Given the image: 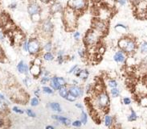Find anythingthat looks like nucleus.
<instances>
[{
    "instance_id": "1",
    "label": "nucleus",
    "mask_w": 147,
    "mask_h": 129,
    "mask_svg": "<svg viewBox=\"0 0 147 129\" xmlns=\"http://www.w3.org/2000/svg\"><path fill=\"white\" fill-rule=\"evenodd\" d=\"M78 14L68 7H64V12H62L63 23L67 30L73 31L76 27Z\"/></svg>"
},
{
    "instance_id": "2",
    "label": "nucleus",
    "mask_w": 147,
    "mask_h": 129,
    "mask_svg": "<svg viewBox=\"0 0 147 129\" xmlns=\"http://www.w3.org/2000/svg\"><path fill=\"white\" fill-rule=\"evenodd\" d=\"M42 12L43 9L40 4L36 1H32L28 5V13L34 23L40 24L42 20Z\"/></svg>"
},
{
    "instance_id": "3",
    "label": "nucleus",
    "mask_w": 147,
    "mask_h": 129,
    "mask_svg": "<svg viewBox=\"0 0 147 129\" xmlns=\"http://www.w3.org/2000/svg\"><path fill=\"white\" fill-rule=\"evenodd\" d=\"M117 45L120 49L124 51L126 54H131L133 52H134L137 48V43L135 40L128 36L121 38L118 40Z\"/></svg>"
},
{
    "instance_id": "4",
    "label": "nucleus",
    "mask_w": 147,
    "mask_h": 129,
    "mask_svg": "<svg viewBox=\"0 0 147 129\" xmlns=\"http://www.w3.org/2000/svg\"><path fill=\"white\" fill-rule=\"evenodd\" d=\"M101 35H102L101 32H98L94 28H92L90 30H88L86 33V35L84 38V42L88 46H93L99 42Z\"/></svg>"
},
{
    "instance_id": "5",
    "label": "nucleus",
    "mask_w": 147,
    "mask_h": 129,
    "mask_svg": "<svg viewBox=\"0 0 147 129\" xmlns=\"http://www.w3.org/2000/svg\"><path fill=\"white\" fill-rule=\"evenodd\" d=\"M40 33L42 34L43 36H46L47 38L51 36L54 31V24L52 23V20L50 18H47L45 20H41L40 23Z\"/></svg>"
},
{
    "instance_id": "6",
    "label": "nucleus",
    "mask_w": 147,
    "mask_h": 129,
    "mask_svg": "<svg viewBox=\"0 0 147 129\" xmlns=\"http://www.w3.org/2000/svg\"><path fill=\"white\" fill-rule=\"evenodd\" d=\"M88 6V0H68L67 7L74 10L77 14L83 13L86 11Z\"/></svg>"
},
{
    "instance_id": "7",
    "label": "nucleus",
    "mask_w": 147,
    "mask_h": 129,
    "mask_svg": "<svg viewBox=\"0 0 147 129\" xmlns=\"http://www.w3.org/2000/svg\"><path fill=\"white\" fill-rule=\"evenodd\" d=\"M41 44L38 39L31 38L28 40V52L32 56H37L41 52Z\"/></svg>"
},
{
    "instance_id": "8",
    "label": "nucleus",
    "mask_w": 147,
    "mask_h": 129,
    "mask_svg": "<svg viewBox=\"0 0 147 129\" xmlns=\"http://www.w3.org/2000/svg\"><path fill=\"white\" fill-rule=\"evenodd\" d=\"M96 100L100 108L106 109L109 106V103H110L109 96V94L105 90L98 93Z\"/></svg>"
},
{
    "instance_id": "9",
    "label": "nucleus",
    "mask_w": 147,
    "mask_h": 129,
    "mask_svg": "<svg viewBox=\"0 0 147 129\" xmlns=\"http://www.w3.org/2000/svg\"><path fill=\"white\" fill-rule=\"evenodd\" d=\"M64 5L59 1H52V3L49 7V12L51 15H56V14H62L64 12Z\"/></svg>"
},
{
    "instance_id": "10",
    "label": "nucleus",
    "mask_w": 147,
    "mask_h": 129,
    "mask_svg": "<svg viewBox=\"0 0 147 129\" xmlns=\"http://www.w3.org/2000/svg\"><path fill=\"white\" fill-rule=\"evenodd\" d=\"M42 66L41 64L36 63V62H33L32 65L30 66L29 68V73H31V75L32 77H34L35 78H38L41 76V73H42Z\"/></svg>"
},
{
    "instance_id": "11",
    "label": "nucleus",
    "mask_w": 147,
    "mask_h": 129,
    "mask_svg": "<svg viewBox=\"0 0 147 129\" xmlns=\"http://www.w3.org/2000/svg\"><path fill=\"white\" fill-rule=\"evenodd\" d=\"M92 28L103 34L107 29V24L102 20H95L92 22Z\"/></svg>"
},
{
    "instance_id": "12",
    "label": "nucleus",
    "mask_w": 147,
    "mask_h": 129,
    "mask_svg": "<svg viewBox=\"0 0 147 129\" xmlns=\"http://www.w3.org/2000/svg\"><path fill=\"white\" fill-rule=\"evenodd\" d=\"M69 93L72 94L76 98H80L82 97L84 94V90L83 88L78 86L77 85H72L69 88H68Z\"/></svg>"
},
{
    "instance_id": "13",
    "label": "nucleus",
    "mask_w": 147,
    "mask_h": 129,
    "mask_svg": "<svg viewBox=\"0 0 147 129\" xmlns=\"http://www.w3.org/2000/svg\"><path fill=\"white\" fill-rule=\"evenodd\" d=\"M126 59H127L126 53L124 52V51H122V50H121V49H120L119 51L116 52L114 53V55H113V60L117 63L123 64V63H125L126 61Z\"/></svg>"
},
{
    "instance_id": "14",
    "label": "nucleus",
    "mask_w": 147,
    "mask_h": 129,
    "mask_svg": "<svg viewBox=\"0 0 147 129\" xmlns=\"http://www.w3.org/2000/svg\"><path fill=\"white\" fill-rule=\"evenodd\" d=\"M52 118L54 120H56V122H59L60 124L64 125V126H70V125H72L71 119L67 118V117L59 115H52Z\"/></svg>"
},
{
    "instance_id": "15",
    "label": "nucleus",
    "mask_w": 147,
    "mask_h": 129,
    "mask_svg": "<svg viewBox=\"0 0 147 129\" xmlns=\"http://www.w3.org/2000/svg\"><path fill=\"white\" fill-rule=\"evenodd\" d=\"M29 66L28 64L24 61V60H20V62L17 64V69L18 71L22 73V74H25V75H28L29 73Z\"/></svg>"
},
{
    "instance_id": "16",
    "label": "nucleus",
    "mask_w": 147,
    "mask_h": 129,
    "mask_svg": "<svg viewBox=\"0 0 147 129\" xmlns=\"http://www.w3.org/2000/svg\"><path fill=\"white\" fill-rule=\"evenodd\" d=\"M73 74H74L76 77H78L80 78L81 80L85 81L88 79V75H89V73H88V71L87 69H80L78 67L77 69L74 72Z\"/></svg>"
},
{
    "instance_id": "17",
    "label": "nucleus",
    "mask_w": 147,
    "mask_h": 129,
    "mask_svg": "<svg viewBox=\"0 0 147 129\" xmlns=\"http://www.w3.org/2000/svg\"><path fill=\"white\" fill-rule=\"evenodd\" d=\"M49 83H50V86H51L55 91H56V90H58L61 87V86L60 85L59 81H58V79H57V76H53L52 77H51V78H50V81H49Z\"/></svg>"
},
{
    "instance_id": "18",
    "label": "nucleus",
    "mask_w": 147,
    "mask_h": 129,
    "mask_svg": "<svg viewBox=\"0 0 147 129\" xmlns=\"http://www.w3.org/2000/svg\"><path fill=\"white\" fill-rule=\"evenodd\" d=\"M49 107L52 109V111H56L57 113H60L62 111V108L60 107V105L59 103L56 102H51L49 103Z\"/></svg>"
},
{
    "instance_id": "19",
    "label": "nucleus",
    "mask_w": 147,
    "mask_h": 129,
    "mask_svg": "<svg viewBox=\"0 0 147 129\" xmlns=\"http://www.w3.org/2000/svg\"><path fill=\"white\" fill-rule=\"evenodd\" d=\"M58 93H59V95L63 98H66V97L68 96V88L67 87V86H61L59 90H58Z\"/></svg>"
},
{
    "instance_id": "20",
    "label": "nucleus",
    "mask_w": 147,
    "mask_h": 129,
    "mask_svg": "<svg viewBox=\"0 0 147 129\" xmlns=\"http://www.w3.org/2000/svg\"><path fill=\"white\" fill-rule=\"evenodd\" d=\"M104 123H105V125L108 127V128H110L113 124V118L110 115H109V114H105V115H104Z\"/></svg>"
},
{
    "instance_id": "21",
    "label": "nucleus",
    "mask_w": 147,
    "mask_h": 129,
    "mask_svg": "<svg viewBox=\"0 0 147 129\" xmlns=\"http://www.w3.org/2000/svg\"><path fill=\"white\" fill-rule=\"evenodd\" d=\"M127 119L129 122H134V121H136L138 119V115L134 109H130V114L128 115Z\"/></svg>"
},
{
    "instance_id": "22",
    "label": "nucleus",
    "mask_w": 147,
    "mask_h": 129,
    "mask_svg": "<svg viewBox=\"0 0 147 129\" xmlns=\"http://www.w3.org/2000/svg\"><path fill=\"white\" fill-rule=\"evenodd\" d=\"M7 112V105L3 100L0 99V115H4Z\"/></svg>"
},
{
    "instance_id": "23",
    "label": "nucleus",
    "mask_w": 147,
    "mask_h": 129,
    "mask_svg": "<svg viewBox=\"0 0 147 129\" xmlns=\"http://www.w3.org/2000/svg\"><path fill=\"white\" fill-rule=\"evenodd\" d=\"M43 59L46 61H52L55 59V56L52 52H46L43 55Z\"/></svg>"
},
{
    "instance_id": "24",
    "label": "nucleus",
    "mask_w": 147,
    "mask_h": 129,
    "mask_svg": "<svg viewBox=\"0 0 147 129\" xmlns=\"http://www.w3.org/2000/svg\"><path fill=\"white\" fill-rule=\"evenodd\" d=\"M140 52L144 55V56H147V41H143L142 44H140L139 46Z\"/></svg>"
},
{
    "instance_id": "25",
    "label": "nucleus",
    "mask_w": 147,
    "mask_h": 129,
    "mask_svg": "<svg viewBox=\"0 0 147 129\" xmlns=\"http://www.w3.org/2000/svg\"><path fill=\"white\" fill-rule=\"evenodd\" d=\"M43 49H44L45 52H52V49H53V44H52V41L48 40V41L44 44Z\"/></svg>"
},
{
    "instance_id": "26",
    "label": "nucleus",
    "mask_w": 147,
    "mask_h": 129,
    "mask_svg": "<svg viewBox=\"0 0 147 129\" xmlns=\"http://www.w3.org/2000/svg\"><path fill=\"white\" fill-rule=\"evenodd\" d=\"M64 60V52L63 50H60L57 52V62L59 64H62Z\"/></svg>"
},
{
    "instance_id": "27",
    "label": "nucleus",
    "mask_w": 147,
    "mask_h": 129,
    "mask_svg": "<svg viewBox=\"0 0 147 129\" xmlns=\"http://www.w3.org/2000/svg\"><path fill=\"white\" fill-rule=\"evenodd\" d=\"M115 30L118 32H122L123 31H127L128 28L126 25L123 24H117L115 26Z\"/></svg>"
},
{
    "instance_id": "28",
    "label": "nucleus",
    "mask_w": 147,
    "mask_h": 129,
    "mask_svg": "<svg viewBox=\"0 0 147 129\" xmlns=\"http://www.w3.org/2000/svg\"><path fill=\"white\" fill-rule=\"evenodd\" d=\"M44 94H52L53 93L55 92V90L51 87V86H44L42 87V90H41Z\"/></svg>"
},
{
    "instance_id": "29",
    "label": "nucleus",
    "mask_w": 147,
    "mask_h": 129,
    "mask_svg": "<svg viewBox=\"0 0 147 129\" xmlns=\"http://www.w3.org/2000/svg\"><path fill=\"white\" fill-rule=\"evenodd\" d=\"M80 121L82 122L84 125H85L88 122V114L84 110H81V114H80Z\"/></svg>"
},
{
    "instance_id": "30",
    "label": "nucleus",
    "mask_w": 147,
    "mask_h": 129,
    "mask_svg": "<svg viewBox=\"0 0 147 129\" xmlns=\"http://www.w3.org/2000/svg\"><path fill=\"white\" fill-rule=\"evenodd\" d=\"M110 94H111L112 97L117 98V97L120 96L121 91H120V90L117 87H114V88H111V90H110Z\"/></svg>"
},
{
    "instance_id": "31",
    "label": "nucleus",
    "mask_w": 147,
    "mask_h": 129,
    "mask_svg": "<svg viewBox=\"0 0 147 129\" xmlns=\"http://www.w3.org/2000/svg\"><path fill=\"white\" fill-rule=\"evenodd\" d=\"M30 104L32 107H37L38 105L40 104V99L38 97H34L32 98V99L30 100Z\"/></svg>"
},
{
    "instance_id": "32",
    "label": "nucleus",
    "mask_w": 147,
    "mask_h": 129,
    "mask_svg": "<svg viewBox=\"0 0 147 129\" xmlns=\"http://www.w3.org/2000/svg\"><path fill=\"white\" fill-rule=\"evenodd\" d=\"M108 86L110 87V88H114V87H117V81L115 79H109L108 81Z\"/></svg>"
},
{
    "instance_id": "33",
    "label": "nucleus",
    "mask_w": 147,
    "mask_h": 129,
    "mask_svg": "<svg viewBox=\"0 0 147 129\" xmlns=\"http://www.w3.org/2000/svg\"><path fill=\"white\" fill-rule=\"evenodd\" d=\"M50 78H51V77L49 76H44V75H42V77H41V79H40V83L42 85L47 84L48 82H49Z\"/></svg>"
},
{
    "instance_id": "34",
    "label": "nucleus",
    "mask_w": 147,
    "mask_h": 129,
    "mask_svg": "<svg viewBox=\"0 0 147 129\" xmlns=\"http://www.w3.org/2000/svg\"><path fill=\"white\" fill-rule=\"evenodd\" d=\"M23 82H24V85H25L26 86L29 87V86L32 85V79H31V77H29L28 76H27L26 77H24V79L23 80Z\"/></svg>"
},
{
    "instance_id": "35",
    "label": "nucleus",
    "mask_w": 147,
    "mask_h": 129,
    "mask_svg": "<svg viewBox=\"0 0 147 129\" xmlns=\"http://www.w3.org/2000/svg\"><path fill=\"white\" fill-rule=\"evenodd\" d=\"M26 114L28 115V116L31 117V118H35L36 116V112H34L33 110H32V109H27L26 110Z\"/></svg>"
},
{
    "instance_id": "36",
    "label": "nucleus",
    "mask_w": 147,
    "mask_h": 129,
    "mask_svg": "<svg viewBox=\"0 0 147 129\" xmlns=\"http://www.w3.org/2000/svg\"><path fill=\"white\" fill-rule=\"evenodd\" d=\"M140 105L144 107H147V96L142 97L140 99Z\"/></svg>"
},
{
    "instance_id": "37",
    "label": "nucleus",
    "mask_w": 147,
    "mask_h": 129,
    "mask_svg": "<svg viewBox=\"0 0 147 129\" xmlns=\"http://www.w3.org/2000/svg\"><path fill=\"white\" fill-rule=\"evenodd\" d=\"M57 79H58V81L61 86H67V81L64 79V77H57Z\"/></svg>"
},
{
    "instance_id": "38",
    "label": "nucleus",
    "mask_w": 147,
    "mask_h": 129,
    "mask_svg": "<svg viewBox=\"0 0 147 129\" xmlns=\"http://www.w3.org/2000/svg\"><path fill=\"white\" fill-rule=\"evenodd\" d=\"M12 111H14L15 113H17V114H20V115H22V114H24V111L22 110V109H20L19 107H13V108H12Z\"/></svg>"
},
{
    "instance_id": "39",
    "label": "nucleus",
    "mask_w": 147,
    "mask_h": 129,
    "mask_svg": "<svg viewBox=\"0 0 147 129\" xmlns=\"http://www.w3.org/2000/svg\"><path fill=\"white\" fill-rule=\"evenodd\" d=\"M76 98H76L75 96H73L72 94H71L70 93H68V96L66 97V98H65V99L69 101V102H72V103H73V102H75V101L76 100Z\"/></svg>"
},
{
    "instance_id": "40",
    "label": "nucleus",
    "mask_w": 147,
    "mask_h": 129,
    "mask_svg": "<svg viewBox=\"0 0 147 129\" xmlns=\"http://www.w3.org/2000/svg\"><path fill=\"white\" fill-rule=\"evenodd\" d=\"M82 122L80 121V120H75L73 121V122H72V125L73 126V127H75V128H80V127H81L82 126Z\"/></svg>"
},
{
    "instance_id": "41",
    "label": "nucleus",
    "mask_w": 147,
    "mask_h": 129,
    "mask_svg": "<svg viewBox=\"0 0 147 129\" xmlns=\"http://www.w3.org/2000/svg\"><path fill=\"white\" fill-rule=\"evenodd\" d=\"M18 7V3H17V2H11V3L8 5V8L9 9H11V10H16V8Z\"/></svg>"
},
{
    "instance_id": "42",
    "label": "nucleus",
    "mask_w": 147,
    "mask_h": 129,
    "mask_svg": "<svg viewBox=\"0 0 147 129\" xmlns=\"http://www.w3.org/2000/svg\"><path fill=\"white\" fill-rule=\"evenodd\" d=\"M122 102H123V103L125 105H130L131 104V98H129V97H124L123 99H122Z\"/></svg>"
},
{
    "instance_id": "43",
    "label": "nucleus",
    "mask_w": 147,
    "mask_h": 129,
    "mask_svg": "<svg viewBox=\"0 0 147 129\" xmlns=\"http://www.w3.org/2000/svg\"><path fill=\"white\" fill-rule=\"evenodd\" d=\"M73 38L76 40H79L80 38V32H79L78 31H74V32H73Z\"/></svg>"
},
{
    "instance_id": "44",
    "label": "nucleus",
    "mask_w": 147,
    "mask_h": 129,
    "mask_svg": "<svg viewBox=\"0 0 147 129\" xmlns=\"http://www.w3.org/2000/svg\"><path fill=\"white\" fill-rule=\"evenodd\" d=\"M22 47L25 52H28V40H24L22 43Z\"/></svg>"
},
{
    "instance_id": "45",
    "label": "nucleus",
    "mask_w": 147,
    "mask_h": 129,
    "mask_svg": "<svg viewBox=\"0 0 147 129\" xmlns=\"http://www.w3.org/2000/svg\"><path fill=\"white\" fill-rule=\"evenodd\" d=\"M117 3L119 4L121 7H124L127 4V0H117Z\"/></svg>"
},
{
    "instance_id": "46",
    "label": "nucleus",
    "mask_w": 147,
    "mask_h": 129,
    "mask_svg": "<svg viewBox=\"0 0 147 129\" xmlns=\"http://www.w3.org/2000/svg\"><path fill=\"white\" fill-rule=\"evenodd\" d=\"M78 54H79V56H80V57L84 58V56H85V51L84 50L83 48H79V49H78Z\"/></svg>"
},
{
    "instance_id": "47",
    "label": "nucleus",
    "mask_w": 147,
    "mask_h": 129,
    "mask_svg": "<svg viewBox=\"0 0 147 129\" xmlns=\"http://www.w3.org/2000/svg\"><path fill=\"white\" fill-rule=\"evenodd\" d=\"M79 66H78V64H75V65H73L72 68L69 69V71H68V73H74V72H75L76 70L77 69V68H78Z\"/></svg>"
},
{
    "instance_id": "48",
    "label": "nucleus",
    "mask_w": 147,
    "mask_h": 129,
    "mask_svg": "<svg viewBox=\"0 0 147 129\" xmlns=\"http://www.w3.org/2000/svg\"><path fill=\"white\" fill-rule=\"evenodd\" d=\"M40 92H41V90H40L39 87H38V88H36V90H34V94H35V95H36V97H38V98H40Z\"/></svg>"
},
{
    "instance_id": "49",
    "label": "nucleus",
    "mask_w": 147,
    "mask_h": 129,
    "mask_svg": "<svg viewBox=\"0 0 147 129\" xmlns=\"http://www.w3.org/2000/svg\"><path fill=\"white\" fill-rule=\"evenodd\" d=\"M76 107H77L80 110H84V106L81 103H76L75 104Z\"/></svg>"
},
{
    "instance_id": "50",
    "label": "nucleus",
    "mask_w": 147,
    "mask_h": 129,
    "mask_svg": "<svg viewBox=\"0 0 147 129\" xmlns=\"http://www.w3.org/2000/svg\"><path fill=\"white\" fill-rule=\"evenodd\" d=\"M53 0H40V2H41L42 3L44 4H49L52 3Z\"/></svg>"
},
{
    "instance_id": "51",
    "label": "nucleus",
    "mask_w": 147,
    "mask_h": 129,
    "mask_svg": "<svg viewBox=\"0 0 147 129\" xmlns=\"http://www.w3.org/2000/svg\"><path fill=\"white\" fill-rule=\"evenodd\" d=\"M55 128V127L54 126H52V125H48V126H46V129H54Z\"/></svg>"
},
{
    "instance_id": "52",
    "label": "nucleus",
    "mask_w": 147,
    "mask_h": 129,
    "mask_svg": "<svg viewBox=\"0 0 147 129\" xmlns=\"http://www.w3.org/2000/svg\"><path fill=\"white\" fill-rule=\"evenodd\" d=\"M0 40H4V35L3 32H0Z\"/></svg>"
},
{
    "instance_id": "53",
    "label": "nucleus",
    "mask_w": 147,
    "mask_h": 129,
    "mask_svg": "<svg viewBox=\"0 0 147 129\" xmlns=\"http://www.w3.org/2000/svg\"><path fill=\"white\" fill-rule=\"evenodd\" d=\"M0 99H1V100L6 101V98H5V97H4V95H3L2 94H0Z\"/></svg>"
},
{
    "instance_id": "54",
    "label": "nucleus",
    "mask_w": 147,
    "mask_h": 129,
    "mask_svg": "<svg viewBox=\"0 0 147 129\" xmlns=\"http://www.w3.org/2000/svg\"><path fill=\"white\" fill-rule=\"evenodd\" d=\"M3 120L2 117L0 116V128H1V127H3Z\"/></svg>"
},
{
    "instance_id": "55",
    "label": "nucleus",
    "mask_w": 147,
    "mask_h": 129,
    "mask_svg": "<svg viewBox=\"0 0 147 129\" xmlns=\"http://www.w3.org/2000/svg\"><path fill=\"white\" fill-rule=\"evenodd\" d=\"M72 83H73V85H77L78 84V81L76 80H72Z\"/></svg>"
},
{
    "instance_id": "56",
    "label": "nucleus",
    "mask_w": 147,
    "mask_h": 129,
    "mask_svg": "<svg viewBox=\"0 0 147 129\" xmlns=\"http://www.w3.org/2000/svg\"><path fill=\"white\" fill-rule=\"evenodd\" d=\"M57 1H59V2H62V1H64V0H57Z\"/></svg>"
}]
</instances>
